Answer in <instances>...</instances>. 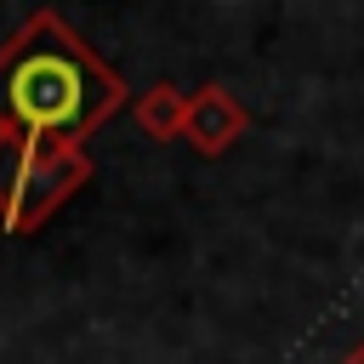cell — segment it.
I'll return each mask as SVG.
<instances>
[{
	"label": "cell",
	"mask_w": 364,
	"mask_h": 364,
	"mask_svg": "<svg viewBox=\"0 0 364 364\" xmlns=\"http://www.w3.org/2000/svg\"><path fill=\"white\" fill-rule=\"evenodd\" d=\"M245 131H250V114H245V102H239L228 85H199V91H188V119H182V142H188V148H199L205 159H216V154H228Z\"/></svg>",
	"instance_id": "cell-3"
},
{
	"label": "cell",
	"mask_w": 364,
	"mask_h": 364,
	"mask_svg": "<svg viewBox=\"0 0 364 364\" xmlns=\"http://www.w3.org/2000/svg\"><path fill=\"white\" fill-rule=\"evenodd\" d=\"M341 364H364V341H358V347H353V353H347Z\"/></svg>",
	"instance_id": "cell-5"
},
{
	"label": "cell",
	"mask_w": 364,
	"mask_h": 364,
	"mask_svg": "<svg viewBox=\"0 0 364 364\" xmlns=\"http://www.w3.org/2000/svg\"><path fill=\"white\" fill-rule=\"evenodd\" d=\"M125 108V80L57 11H28L0 46V131L85 148V136Z\"/></svg>",
	"instance_id": "cell-1"
},
{
	"label": "cell",
	"mask_w": 364,
	"mask_h": 364,
	"mask_svg": "<svg viewBox=\"0 0 364 364\" xmlns=\"http://www.w3.org/2000/svg\"><path fill=\"white\" fill-rule=\"evenodd\" d=\"M182 119H188V91H176L171 80H159V85H148V91L136 97V125H142V136L176 142V136H182Z\"/></svg>",
	"instance_id": "cell-4"
},
{
	"label": "cell",
	"mask_w": 364,
	"mask_h": 364,
	"mask_svg": "<svg viewBox=\"0 0 364 364\" xmlns=\"http://www.w3.org/2000/svg\"><path fill=\"white\" fill-rule=\"evenodd\" d=\"M85 182H91L85 148H51V142L0 131V228L6 233H34Z\"/></svg>",
	"instance_id": "cell-2"
}]
</instances>
